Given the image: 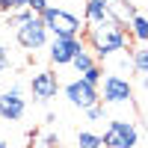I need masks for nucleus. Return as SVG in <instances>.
Returning a JSON list of instances; mask_svg holds the SVG:
<instances>
[{
    "mask_svg": "<svg viewBox=\"0 0 148 148\" xmlns=\"http://www.w3.org/2000/svg\"><path fill=\"white\" fill-rule=\"evenodd\" d=\"M86 116H89L92 121H101V119H104V107H101V104H92V107H86Z\"/></svg>",
    "mask_w": 148,
    "mask_h": 148,
    "instance_id": "19",
    "label": "nucleus"
},
{
    "mask_svg": "<svg viewBox=\"0 0 148 148\" xmlns=\"http://www.w3.org/2000/svg\"><path fill=\"white\" fill-rule=\"evenodd\" d=\"M47 36L51 33L45 30V24H42L39 15H33L30 21H24V24L15 27V39H18V45L24 47V51H42V47L47 45Z\"/></svg>",
    "mask_w": 148,
    "mask_h": 148,
    "instance_id": "4",
    "label": "nucleus"
},
{
    "mask_svg": "<svg viewBox=\"0 0 148 148\" xmlns=\"http://www.w3.org/2000/svg\"><path fill=\"white\" fill-rule=\"evenodd\" d=\"M30 89H33V95L39 98V101H51L59 92V77L53 71H39V74L30 77Z\"/></svg>",
    "mask_w": 148,
    "mask_h": 148,
    "instance_id": "8",
    "label": "nucleus"
},
{
    "mask_svg": "<svg viewBox=\"0 0 148 148\" xmlns=\"http://www.w3.org/2000/svg\"><path fill=\"white\" fill-rule=\"evenodd\" d=\"M68 65H74V71H77V74H86L89 68H95V65H98V59H95V56L83 47V51H77V53H74V59H71Z\"/></svg>",
    "mask_w": 148,
    "mask_h": 148,
    "instance_id": "12",
    "label": "nucleus"
},
{
    "mask_svg": "<svg viewBox=\"0 0 148 148\" xmlns=\"http://www.w3.org/2000/svg\"><path fill=\"white\" fill-rule=\"evenodd\" d=\"M0 148H9V142H6V139H0Z\"/></svg>",
    "mask_w": 148,
    "mask_h": 148,
    "instance_id": "22",
    "label": "nucleus"
},
{
    "mask_svg": "<svg viewBox=\"0 0 148 148\" xmlns=\"http://www.w3.org/2000/svg\"><path fill=\"white\" fill-rule=\"evenodd\" d=\"M24 113H27V104L21 98V83H12L6 92H0V119L18 121Z\"/></svg>",
    "mask_w": 148,
    "mask_h": 148,
    "instance_id": "6",
    "label": "nucleus"
},
{
    "mask_svg": "<svg viewBox=\"0 0 148 148\" xmlns=\"http://www.w3.org/2000/svg\"><path fill=\"white\" fill-rule=\"evenodd\" d=\"M101 77H104V74H101V68H98V65H95V68H89V71L83 74V80H86V83H92V86L101 83Z\"/></svg>",
    "mask_w": 148,
    "mask_h": 148,
    "instance_id": "18",
    "label": "nucleus"
},
{
    "mask_svg": "<svg viewBox=\"0 0 148 148\" xmlns=\"http://www.w3.org/2000/svg\"><path fill=\"white\" fill-rule=\"evenodd\" d=\"M107 9H110V21L116 24H130V18L136 15V9L130 6V0H107Z\"/></svg>",
    "mask_w": 148,
    "mask_h": 148,
    "instance_id": "10",
    "label": "nucleus"
},
{
    "mask_svg": "<svg viewBox=\"0 0 148 148\" xmlns=\"http://www.w3.org/2000/svg\"><path fill=\"white\" fill-rule=\"evenodd\" d=\"M77 145L80 148H104L101 145V136H98V133H89V130H80L77 133Z\"/></svg>",
    "mask_w": 148,
    "mask_h": 148,
    "instance_id": "15",
    "label": "nucleus"
},
{
    "mask_svg": "<svg viewBox=\"0 0 148 148\" xmlns=\"http://www.w3.org/2000/svg\"><path fill=\"white\" fill-rule=\"evenodd\" d=\"M36 148H59V136L56 133H45V136L36 142Z\"/></svg>",
    "mask_w": 148,
    "mask_h": 148,
    "instance_id": "16",
    "label": "nucleus"
},
{
    "mask_svg": "<svg viewBox=\"0 0 148 148\" xmlns=\"http://www.w3.org/2000/svg\"><path fill=\"white\" fill-rule=\"evenodd\" d=\"M77 51H83L80 39H53L51 42V62L53 65H68Z\"/></svg>",
    "mask_w": 148,
    "mask_h": 148,
    "instance_id": "9",
    "label": "nucleus"
},
{
    "mask_svg": "<svg viewBox=\"0 0 148 148\" xmlns=\"http://www.w3.org/2000/svg\"><path fill=\"white\" fill-rule=\"evenodd\" d=\"M89 42H92V51H98V56L107 59V56H116V53L127 51V30L116 21H107V24L92 27Z\"/></svg>",
    "mask_w": 148,
    "mask_h": 148,
    "instance_id": "1",
    "label": "nucleus"
},
{
    "mask_svg": "<svg viewBox=\"0 0 148 148\" xmlns=\"http://www.w3.org/2000/svg\"><path fill=\"white\" fill-rule=\"evenodd\" d=\"M12 65V59H9V51H6V45H0V71H6Z\"/></svg>",
    "mask_w": 148,
    "mask_h": 148,
    "instance_id": "21",
    "label": "nucleus"
},
{
    "mask_svg": "<svg viewBox=\"0 0 148 148\" xmlns=\"http://www.w3.org/2000/svg\"><path fill=\"white\" fill-rule=\"evenodd\" d=\"M101 145L104 148H136L139 145V130L133 121H110L107 130H104V136H101Z\"/></svg>",
    "mask_w": 148,
    "mask_h": 148,
    "instance_id": "3",
    "label": "nucleus"
},
{
    "mask_svg": "<svg viewBox=\"0 0 148 148\" xmlns=\"http://www.w3.org/2000/svg\"><path fill=\"white\" fill-rule=\"evenodd\" d=\"M39 18H42V24H45V30L53 33V39H77L80 30H83L80 18L74 15V12L62 9V6H47Z\"/></svg>",
    "mask_w": 148,
    "mask_h": 148,
    "instance_id": "2",
    "label": "nucleus"
},
{
    "mask_svg": "<svg viewBox=\"0 0 148 148\" xmlns=\"http://www.w3.org/2000/svg\"><path fill=\"white\" fill-rule=\"evenodd\" d=\"M130 65L136 68L139 80H145V74H148V51H145V45H139L136 51H130Z\"/></svg>",
    "mask_w": 148,
    "mask_h": 148,
    "instance_id": "13",
    "label": "nucleus"
},
{
    "mask_svg": "<svg viewBox=\"0 0 148 148\" xmlns=\"http://www.w3.org/2000/svg\"><path fill=\"white\" fill-rule=\"evenodd\" d=\"M65 98H68L74 107H80V110H86V107H92V104L101 101V95H98V86L86 83L83 77H80V80H71V83L65 86Z\"/></svg>",
    "mask_w": 148,
    "mask_h": 148,
    "instance_id": "7",
    "label": "nucleus"
},
{
    "mask_svg": "<svg viewBox=\"0 0 148 148\" xmlns=\"http://www.w3.org/2000/svg\"><path fill=\"white\" fill-rule=\"evenodd\" d=\"M83 3H86V24H89V27H98V24L110 21L107 0H83Z\"/></svg>",
    "mask_w": 148,
    "mask_h": 148,
    "instance_id": "11",
    "label": "nucleus"
},
{
    "mask_svg": "<svg viewBox=\"0 0 148 148\" xmlns=\"http://www.w3.org/2000/svg\"><path fill=\"white\" fill-rule=\"evenodd\" d=\"M27 9L36 12V15H42V12L47 9V0H27Z\"/></svg>",
    "mask_w": 148,
    "mask_h": 148,
    "instance_id": "20",
    "label": "nucleus"
},
{
    "mask_svg": "<svg viewBox=\"0 0 148 148\" xmlns=\"http://www.w3.org/2000/svg\"><path fill=\"white\" fill-rule=\"evenodd\" d=\"M27 6V0H0V12H18Z\"/></svg>",
    "mask_w": 148,
    "mask_h": 148,
    "instance_id": "17",
    "label": "nucleus"
},
{
    "mask_svg": "<svg viewBox=\"0 0 148 148\" xmlns=\"http://www.w3.org/2000/svg\"><path fill=\"white\" fill-rule=\"evenodd\" d=\"M130 33L136 36V42H139V45H145V42H148V21L139 15V12L130 18Z\"/></svg>",
    "mask_w": 148,
    "mask_h": 148,
    "instance_id": "14",
    "label": "nucleus"
},
{
    "mask_svg": "<svg viewBox=\"0 0 148 148\" xmlns=\"http://www.w3.org/2000/svg\"><path fill=\"white\" fill-rule=\"evenodd\" d=\"M101 92L98 95H104V104L110 107H121V104H130L133 101V86L130 80L125 77H119V74H107V77H101Z\"/></svg>",
    "mask_w": 148,
    "mask_h": 148,
    "instance_id": "5",
    "label": "nucleus"
}]
</instances>
